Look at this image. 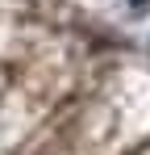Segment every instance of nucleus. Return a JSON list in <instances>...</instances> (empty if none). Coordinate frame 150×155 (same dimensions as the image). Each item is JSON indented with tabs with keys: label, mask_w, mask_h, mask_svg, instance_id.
Instances as JSON below:
<instances>
[{
	"label": "nucleus",
	"mask_w": 150,
	"mask_h": 155,
	"mask_svg": "<svg viewBox=\"0 0 150 155\" xmlns=\"http://www.w3.org/2000/svg\"><path fill=\"white\" fill-rule=\"evenodd\" d=\"M125 8H129V17H146V13H150V0H125Z\"/></svg>",
	"instance_id": "nucleus-1"
}]
</instances>
